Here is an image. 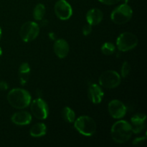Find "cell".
I'll list each match as a JSON object with an SVG mask.
<instances>
[{
    "instance_id": "cell-1",
    "label": "cell",
    "mask_w": 147,
    "mask_h": 147,
    "mask_svg": "<svg viewBox=\"0 0 147 147\" xmlns=\"http://www.w3.org/2000/svg\"><path fill=\"white\" fill-rule=\"evenodd\" d=\"M133 131L131 126L126 121L121 120L112 126L111 134L113 140L119 144L126 143L130 139Z\"/></svg>"
},
{
    "instance_id": "cell-2",
    "label": "cell",
    "mask_w": 147,
    "mask_h": 147,
    "mask_svg": "<svg viewBox=\"0 0 147 147\" xmlns=\"http://www.w3.org/2000/svg\"><path fill=\"white\" fill-rule=\"evenodd\" d=\"M7 100L13 108L17 109H25L31 103V96L24 89L14 88L9 92Z\"/></svg>"
},
{
    "instance_id": "cell-3",
    "label": "cell",
    "mask_w": 147,
    "mask_h": 147,
    "mask_svg": "<svg viewBox=\"0 0 147 147\" xmlns=\"http://www.w3.org/2000/svg\"><path fill=\"white\" fill-rule=\"evenodd\" d=\"M74 127L80 134L92 136L96 133V123L90 116H81L74 121Z\"/></svg>"
},
{
    "instance_id": "cell-4",
    "label": "cell",
    "mask_w": 147,
    "mask_h": 147,
    "mask_svg": "<svg viewBox=\"0 0 147 147\" xmlns=\"http://www.w3.org/2000/svg\"><path fill=\"white\" fill-rule=\"evenodd\" d=\"M133 10L131 7L124 3L116 7L111 14V19L115 24H123L131 19Z\"/></svg>"
},
{
    "instance_id": "cell-5",
    "label": "cell",
    "mask_w": 147,
    "mask_h": 147,
    "mask_svg": "<svg viewBox=\"0 0 147 147\" xmlns=\"http://www.w3.org/2000/svg\"><path fill=\"white\" fill-rule=\"evenodd\" d=\"M138 45V38L131 32H123L118 37L116 45L119 51L127 52L133 50Z\"/></svg>"
},
{
    "instance_id": "cell-6",
    "label": "cell",
    "mask_w": 147,
    "mask_h": 147,
    "mask_svg": "<svg viewBox=\"0 0 147 147\" xmlns=\"http://www.w3.org/2000/svg\"><path fill=\"white\" fill-rule=\"evenodd\" d=\"M121 80V76L115 70H107L100 75L99 84L106 88L112 89L118 87L120 85Z\"/></svg>"
},
{
    "instance_id": "cell-7",
    "label": "cell",
    "mask_w": 147,
    "mask_h": 147,
    "mask_svg": "<svg viewBox=\"0 0 147 147\" xmlns=\"http://www.w3.org/2000/svg\"><path fill=\"white\" fill-rule=\"evenodd\" d=\"M40 33V27L34 22H27L20 28V34L22 40L25 42H29L37 38Z\"/></svg>"
},
{
    "instance_id": "cell-8",
    "label": "cell",
    "mask_w": 147,
    "mask_h": 147,
    "mask_svg": "<svg viewBox=\"0 0 147 147\" xmlns=\"http://www.w3.org/2000/svg\"><path fill=\"white\" fill-rule=\"evenodd\" d=\"M30 109L33 116L40 120H45L49 114V109L47 103L43 99L38 98L30 103Z\"/></svg>"
},
{
    "instance_id": "cell-9",
    "label": "cell",
    "mask_w": 147,
    "mask_h": 147,
    "mask_svg": "<svg viewBox=\"0 0 147 147\" xmlns=\"http://www.w3.org/2000/svg\"><path fill=\"white\" fill-rule=\"evenodd\" d=\"M55 13L61 20H67L73 15V9L65 0H58L55 4Z\"/></svg>"
},
{
    "instance_id": "cell-10",
    "label": "cell",
    "mask_w": 147,
    "mask_h": 147,
    "mask_svg": "<svg viewBox=\"0 0 147 147\" xmlns=\"http://www.w3.org/2000/svg\"><path fill=\"white\" fill-rule=\"evenodd\" d=\"M108 109L111 117L115 119H120L123 118L127 111V109L124 103L116 99L109 102Z\"/></svg>"
},
{
    "instance_id": "cell-11",
    "label": "cell",
    "mask_w": 147,
    "mask_h": 147,
    "mask_svg": "<svg viewBox=\"0 0 147 147\" xmlns=\"http://www.w3.org/2000/svg\"><path fill=\"white\" fill-rule=\"evenodd\" d=\"M146 119V115L144 113H137L131 119V126L134 134L141 133L145 129Z\"/></svg>"
},
{
    "instance_id": "cell-12",
    "label": "cell",
    "mask_w": 147,
    "mask_h": 147,
    "mask_svg": "<svg viewBox=\"0 0 147 147\" xmlns=\"http://www.w3.org/2000/svg\"><path fill=\"white\" fill-rule=\"evenodd\" d=\"M53 50H54V53L59 58L63 59L67 57L70 47L66 40H65L64 39H58L55 42Z\"/></svg>"
},
{
    "instance_id": "cell-13",
    "label": "cell",
    "mask_w": 147,
    "mask_h": 147,
    "mask_svg": "<svg viewBox=\"0 0 147 147\" xmlns=\"http://www.w3.org/2000/svg\"><path fill=\"white\" fill-rule=\"evenodd\" d=\"M88 94L90 100L94 104L100 103L103 100L104 96V93L100 86L97 84H92L89 86Z\"/></svg>"
},
{
    "instance_id": "cell-14",
    "label": "cell",
    "mask_w": 147,
    "mask_h": 147,
    "mask_svg": "<svg viewBox=\"0 0 147 147\" xmlns=\"http://www.w3.org/2000/svg\"><path fill=\"white\" fill-rule=\"evenodd\" d=\"M13 123L18 126H25L28 125L32 121V116L29 112L22 111L14 113L11 118Z\"/></svg>"
},
{
    "instance_id": "cell-15",
    "label": "cell",
    "mask_w": 147,
    "mask_h": 147,
    "mask_svg": "<svg viewBox=\"0 0 147 147\" xmlns=\"http://www.w3.org/2000/svg\"><path fill=\"white\" fill-rule=\"evenodd\" d=\"M103 14L99 9L93 8L89 10L86 14V20L88 24L91 26H95L101 22Z\"/></svg>"
},
{
    "instance_id": "cell-16",
    "label": "cell",
    "mask_w": 147,
    "mask_h": 147,
    "mask_svg": "<svg viewBox=\"0 0 147 147\" xmlns=\"http://www.w3.org/2000/svg\"><path fill=\"white\" fill-rule=\"evenodd\" d=\"M47 133V126L43 123H37L33 125L30 130V136L38 138L45 136Z\"/></svg>"
},
{
    "instance_id": "cell-17",
    "label": "cell",
    "mask_w": 147,
    "mask_h": 147,
    "mask_svg": "<svg viewBox=\"0 0 147 147\" xmlns=\"http://www.w3.org/2000/svg\"><path fill=\"white\" fill-rule=\"evenodd\" d=\"M30 73V67L28 63H23L19 67V75H20V83L24 85L27 82Z\"/></svg>"
},
{
    "instance_id": "cell-18",
    "label": "cell",
    "mask_w": 147,
    "mask_h": 147,
    "mask_svg": "<svg viewBox=\"0 0 147 147\" xmlns=\"http://www.w3.org/2000/svg\"><path fill=\"white\" fill-rule=\"evenodd\" d=\"M45 14V7L42 4H38L33 10V17L37 21H41Z\"/></svg>"
},
{
    "instance_id": "cell-19",
    "label": "cell",
    "mask_w": 147,
    "mask_h": 147,
    "mask_svg": "<svg viewBox=\"0 0 147 147\" xmlns=\"http://www.w3.org/2000/svg\"><path fill=\"white\" fill-rule=\"evenodd\" d=\"M62 116L65 121L68 123H73L76 120V113L70 107H65L62 111Z\"/></svg>"
},
{
    "instance_id": "cell-20",
    "label": "cell",
    "mask_w": 147,
    "mask_h": 147,
    "mask_svg": "<svg viewBox=\"0 0 147 147\" xmlns=\"http://www.w3.org/2000/svg\"><path fill=\"white\" fill-rule=\"evenodd\" d=\"M116 50V47L112 42H105L101 47V52L106 55H111L113 54Z\"/></svg>"
},
{
    "instance_id": "cell-21",
    "label": "cell",
    "mask_w": 147,
    "mask_h": 147,
    "mask_svg": "<svg viewBox=\"0 0 147 147\" xmlns=\"http://www.w3.org/2000/svg\"><path fill=\"white\" fill-rule=\"evenodd\" d=\"M131 70V67L130 65L128 62H124V63L122 64L121 69V74L123 78H126L129 76V73H130Z\"/></svg>"
},
{
    "instance_id": "cell-22",
    "label": "cell",
    "mask_w": 147,
    "mask_h": 147,
    "mask_svg": "<svg viewBox=\"0 0 147 147\" xmlns=\"http://www.w3.org/2000/svg\"><path fill=\"white\" fill-rule=\"evenodd\" d=\"M92 32V26L89 24H86L83 27V35L88 36Z\"/></svg>"
},
{
    "instance_id": "cell-23",
    "label": "cell",
    "mask_w": 147,
    "mask_h": 147,
    "mask_svg": "<svg viewBox=\"0 0 147 147\" xmlns=\"http://www.w3.org/2000/svg\"><path fill=\"white\" fill-rule=\"evenodd\" d=\"M146 139V136H142V137H138L136 138V139L134 140L133 142V144L134 145H138L140 144L143 143L144 142H145V140Z\"/></svg>"
},
{
    "instance_id": "cell-24",
    "label": "cell",
    "mask_w": 147,
    "mask_h": 147,
    "mask_svg": "<svg viewBox=\"0 0 147 147\" xmlns=\"http://www.w3.org/2000/svg\"><path fill=\"white\" fill-rule=\"evenodd\" d=\"M98 1L104 4H107V5H113V4H117L120 0H98Z\"/></svg>"
},
{
    "instance_id": "cell-25",
    "label": "cell",
    "mask_w": 147,
    "mask_h": 147,
    "mask_svg": "<svg viewBox=\"0 0 147 147\" xmlns=\"http://www.w3.org/2000/svg\"><path fill=\"white\" fill-rule=\"evenodd\" d=\"M8 88V85L6 82L0 81V90H5Z\"/></svg>"
},
{
    "instance_id": "cell-26",
    "label": "cell",
    "mask_w": 147,
    "mask_h": 147,
    "mask_svg": "<svg viewBox=\"0 0 147 147\" xmlns=\"http://www.w3.org/2000/svg\"><path fill=\"white\" fill-rule=\"evenodd\" d=\"M48 35H49V37H50V38L51 39V40H55V37H56L55 34L53 32H50V34H48Z\"/></svg>"
},
{
    "instance_id": "cell-27",
    "label": "cell",
    "mask_w": 147,
    "mask_h": 147,
    "mask_svg": "<svg viewBox=\"0 0 147 147\" xmlns=\"http://www.w3.org/2000/svg\"><path fill=\"white\" fill-rule=\"evenodd\" d=\"M1 54H2V50H1V48L0 47V56L1 55Z\"/></svg>"
},
{
    "instance_id": "cell-28",
    "label": "cell",
    "mask_w": 147,
    "mask_h": 147,
    "mask_svg": "<svg viewBox=\"0 0 147 147\" xmlns=\"http://www.w3.org/2000/svg\"><path fill=\"white\" fill-rule=\"evenodd\" d=\"M1 27H0V39H1Z\"/></svg>"
},
{
    "instance_id": "cell-29",
    "label": "cell",
    "mask_w": 147,
    "mask_h": 147,
    "mask_svg": "<svg viewBox=\"0 0 147 147\" xmlns=\"http://www.w3.org/2000/svg\"><path fill=\"white\" fill-rule=\"evenodd\" d=\"M124 1H125V3H126V4H127V2L129 1V0H124Z\"/></svg>"
}]
</instances>
